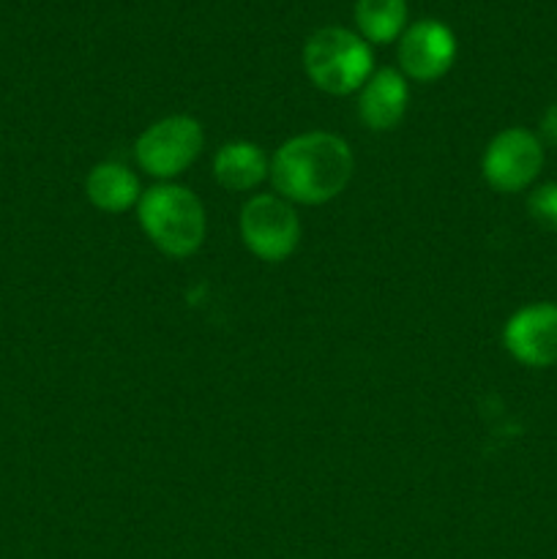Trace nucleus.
I'll list each match as a JSON object with an SVG mask.
<instances>
[{
  "label": "nucleus",
  "mask_w": 557,
  "mask_h": 559,
  "mask_svg": "<svg viewBox=\"0 0 557 559\" xmlns=\"http://www.w3.org/2000/svg\"><path fill=\"white\" fill-rule=\"evenodd\" d=\"M502 344L513 360L530 369L557 364V304H530L511 314L502 328Z\"/></svg>",
  "instance_id": "nucleus-7"
},
{
  "label": "nucleus",
  "mask_w": 557,
  "mask_h": 559,
  "mask_svg": "<svg viewBox=\"0 0 557 559\" xmlns=\"http://www.w3.org/2000/svg\"><path fill=\"white\" fill-rule=\"evenodd\" d=\"M304 69L320 91L347 96L360 91L375 74L369 44L344 27H322L304 47Z\"/></svg>",
  "instance_id": "nucleus-3"
},
{
  "label": "nucleus",
  "mask_w": 557,
  "mask_h": 559,
  "mask_svg": "<svg viewBox=\"0 0 557 559\" xmlns=\"http://www.w3.org/2000/svg\"><path fill=\"white\" fill-rule=\"evenodd\" d=\"M355 22L364 41H396L407 31V0H358Z\"/></svg>",
  "instance_id": "nucleus-12"
},
{
  "label": "nucleus",
  "mask_w": 557,
  "mask_h": 559,
  "mask_svg": "<svg viewBox=\"0 0 557 559\" xmlns=\"http://www.w3.org/2000/svg\"><path fill=\"white\" fill-rule=\"evenodd\" d=\"M544 167V145L528 129H506L486 145L481 173L500 194H517L538 178Z\"/></svg>",
  "instance_id": "nucleus-6"
},
{
  "label": "nucleus",
  "mask_w": 557,
  "mask_h": 559,
  "mask_svg": "<svg viewBox=\"0 0 557 559\" xmlns=\"http://www.w3.org/2000/svg\"><path fill=\"white\" fill-rule=\"evenodd\" d=\"M137 216L147 240L173 260L191 257L205 240V207L183 186L162 183L142 191Z\"/></svg>",
  "instance_id": "nucleus-2"
},
{
  "label": "nucleus",
  "mask_w": 557,
  "mask_h": 559,
  "mask_svg": "<svg viewBox=\"0 0 557 559\" xmlns=\"http://www.w3.org/2000/svg\"><path fill=\"white\" fill-rule=\"evenodd\" d=\"M355 158L347 142L328 131H306L276 151L271 180L278 197L300 205H325L347 189Z\"/></svg>",
  "instance_id": "nucleus-1"
},
{
  "label": "nucleus",
  "mask_w": 557,
  "mask_h": 559,
  "mask_svg": "<svg viewBox=\"0 0 557 559\" xmlns=\"http://www.w3.org/2000/svg\"><path fill=\"white\" fill-rule=\"evenodd\" d=\"M271 175L265 153L254 142H227L213 156V178L227 191H251Z\"/></svg>",
  "instance_id": "nucleus-10"
},
{
  "label": "nucleus",
  "mask_w": 557,
  "mask_h": 559,
  "mask_svg": "<svg viewBox=\"0 0 557 559\" xmlns=\"http://www.w3.org/2000/svg\"><path fill=\"white\" fill-rule=\"evenodd\" d=\"M87 200L107 213H123L129 207L140 205L142 189L140 178L129 167L118 162H104L87 173L85 180Z\"/></svg>",
  "instance_id": "nucleus-11"
},
{
  "label": "nucleus",
  "mask_w": 557,
  "mask_h": 559,
  "mask_svg": "<svg viewBox=\"0 0 557 559\" xmlns=\"http://www.w3.org/2000/svg\"><path fill=\"white\" fill-rule=\"evenodd\" d=\"M202 145H205V131L200 120L191 115H173L142 131L134 153L147 175L158 180H173L197 162Z\"/></svg>",
  "instance_id": "nucleus-4"
},
{
  "label": "nucleus",
  "mask_w": 557,
  "mask_h": 559,
  "mask_svg": "<svg viewBox=\"0 0 557 559\" xmlns=\"http://www.w3.org/2000/svg\"><path fill=\"white\" fill-rule=\"evenodd\" d=\"M410 91L404 74L396 69H380L366 80L358 98V118L371 131H393L404 120Z\"/></svg>",
  "instance_id": "nucleus-9"
},
{
  "label": "nucleus",
  "mask_w": 557,
  "mask_h": 559,
  "mask_svg": "<svg viewBox=\"0 0 557 559\" xmlns=\"http://www.w3.org/2000/svg\"><path fill=\"white\" fill-rule=\"evenodd\" d=\"M541 136L557 147V104H552L544 112V118H541Z\"/></svg>",
  "instance_id": "nucleus-14"
},
{
  "label": "nucleus",
  "mask_w": 557,
  "mask_h": 559,
  "mask_svg": "<svg viewBox=\"0 0 557 559\" xmlns=\"http://www.w3.org/2000/svg\"><path fill=\"white\" fill-rule=\"evenodd\" d=\"M457 60V36L446 22L420 20L402 33L399 63L410 80L431 82L448 74Z\"/></svg>",
  "instance_id": "nucleus-8"
},
{
  "label": "nucleus",
  "mask_w": 557,
  "mask_h": 559,
  "mask_svg": "<svg viewBox=\"0 0 557 559\" xmlns=\"http://www.w3.org/2000/svg\"><path fill=\"white\" fill-rule=\"evenodd\" d=\"M240 238L262 262H284L300 246V218L293 202L278 194H257L240 211Z\"/></svg>",
  "instance_id": "nucleus-5"
},
{
  "label": "nucleus",
  "mask_w": 557,
  "mask_h": 559,
  "mask_svg": "<svg viewBox=\"0 0 557 559\" xmlns=\"http://www.w3.org/2000/svg\"><path fill=\"white\" fill-rule=\"evenodd\" d=\"M528 213L535 224L557 233V183H544L530 194Z\"/></svg>",
  "instance_id": "nucleus-13"
}]
</instances>
